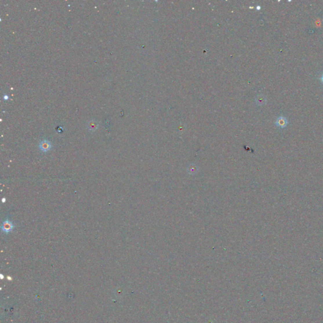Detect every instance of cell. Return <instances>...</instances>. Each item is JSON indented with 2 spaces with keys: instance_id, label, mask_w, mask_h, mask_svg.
I'll return each mask as SVG.
<instances>
[{
  "instance_id": "obj_1",
  "label": "cell",
  "mask_w": 323,
  "mask_h": 323,
  "mask_svg": "<svg viewBox=\"0 0 323 323\" xmlns=\"http://www.w3.org/2000/svg\"><path fill=\"white\" fill-rule=\"evenodd\" d=\"M1 228L3 231H4L6 233H8L12 231V229L13 228V225L10 221L7 220L3 222L1 226Z\"/></svg>"
},
{
  "instance_id": "obj_2",
  "label": "cell",
  "mask_w": 323,
  "mask_h": 323,
  "mask_svg": "<svg viewBox=\"0 0 323 323\" xmlns=\"http://www.w3.org/2000/svg\"><path fill=\"white\" fill-rule=\"evenodd\" d=\"M39 148H40L41 150H42V152H47L51 149V144L48 140H43L41 142L40 145H39Z\"/></svg>"
},
{
  "instance_id": "obj_3",
  "label": "cell",
  "mask_w": 323,
  "mask_h": 323,
  "mask_svg": "<svg viewBox=\"0 0 323 323\" xmlns=\"http://www.w3.org/2000/svg\"><path fill=\"white\" fill-rule=\"evenodd\" d=\"M287 124H288V121H287L286 117L283 116L279 117L276 121V126H277L278 127L281 128H285Z\"/></svg>"
},
{
  "instance_id": "obj_4",
  "label": "cell",
  "mask_w": 323,
  "mask_h": 323,
  "mask_svg": "<svg viewBox=\"0 0 323 323\" xmlns=\"http://www.w3.org/2000/svg\"><path fill=\"white\" fill-rule=\"evenodd\" d=\"M98 128V124L95 121H90L88 124V129L90 131H95Z\"/></svg>"
},
{
  "instance_id": "obj_5",
  "label": "cell",
  "mask_w": 323,
  "mask_h": 323,
  "mask_svg": "<svg viewBox=\"0 0 323 323\" xmlns=\"http://www.w3.org/2000/svg\"><path fill=\"white\" fill-rule=\"evenodd\" d=\"M6 202V199L5 198H3L2 199V202L3 203H5Z\"/></svg>"
},
{
  "instance_id": "obj_6",
  "label": "cell",
  "mask_w": 323,
  "mask_h": 323,
  "mask_svg": "<svg viewBox=\"0 0 323 323\" xmlns=\"http://www.w3.org/2000/svg\"><path fill=\"white\" fill-rule=\"evenodd\" d=\"M0 276H1V279H3V278H4V276H3L2 274L0 275Z\"/></svg>"
},
{
  "instance_id": "obj_7",
  "label": "cell",
  "mask_w": 323,
  "mask_h": 323,
  "mask_svg": "<svg viewBox=\"0 0 323 323\" xmlns=\"http://www.w3.org/2000/svg\"><path fill=\"white\" fill-rule=\"evenodd\" d=\"M321 81H322V83L323 84V75H322V76L321 78Z\"/></svg>"
},
{
  "instance_id": "obj_8",
  "label": "cell",
  "mask_w": 323,
  "mask_h": 323,
  "mask_svg": "<svg viewBox=\"0 0 323 323\" xmlns=\"http://www.w3.org/2000/svg\"><path fill=\"white\" fill-rule=\"evenodd\" d=\"M7 278H8V280H12V278L10 277V276H8V277H7Z\"/></svg>"
}]
</instances>
